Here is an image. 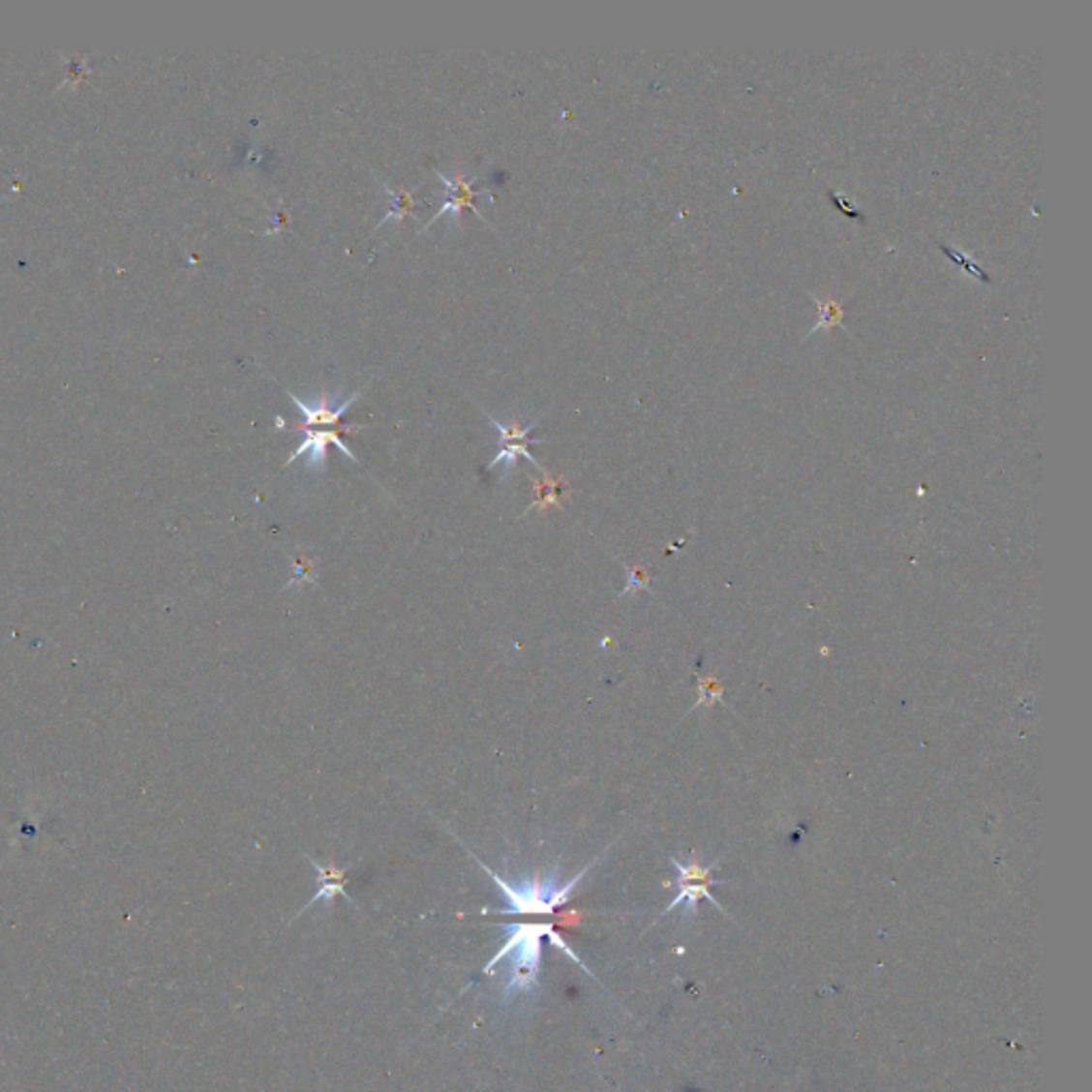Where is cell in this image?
<instances>
[{
	"label": "cell",
	"instance_id": "cell-6",
	"mask_svg": "<svg viewBox=\"0 0 1092 1092\" xmlns=\"http://www.w3.org/2000/svg\"><path fill=\"white\" fill-rule=\"evenodd\" d=\"M363 388H365V386H363ZM363 388H361V391H363ZM361 391H356V393L350 395L349 399H344V402H342L340 406H333V404H331V395H329L327 391L320 393L318 404H314V406H308L306 402H301V399H299L295 393L288 391L290 399H292V402H295V406L299 408V412H301L303 416H306V421H303L301 425H292V427H282V425H280V429H295V432H297V429H308V427H312V429H333V427H342V423H340L342 414L352 406V402H354L356 397L361 395Z\"/></svg>",
	"mask_w": 1092,
	"mask_h": 1092
},
{
	"label": "cell",
	"instance_id": "cell-1",
	"mask_svg": "<svg viewBox=\"0 0 1092 1092\" xmlns=\"http://www.w3.org/2000/svg\"><path fill=\"white\" fill-rule=\"evenodd\" d=\"M508 928H510L508 941L503 943V948L498 952V956H493L491 962L485 967V973H491L503 958H508V978L506 984H503L501 1003H510L514 996L530 994L535 990L540 975L538 971H540L542 937H549L560 950L565 952L568 958H572L576 964H583L579 960V956L563 943L553 924H512Z\"/></svg>",
	"mask_w": 1092,
	"mask_h": 1092
},
{
	"label": "cell",
	"instance_id": "cell-3",
	"mask_svg": "<svg viewBox=\"0 0 1092 1092\" xmlns=\"http://www.w3.org/2000/svg\"><path fill=\"white\" fill-rule=\"evenodd\" d=\"M672 864L677 868V888H679V895L677 898L670 902L666 907L664 913H670L672 909L682 907V911L687 913V916H696L698 911V902L702 898L711 900L713 905L717 909H721V905L717 902V898L711 895V886L719 884L717 879H713V870H715L717 863L711 864V866H702L696 858H691V863L682 864L679 860H672Z\"/></svg>",
	"mask_w": 1092,
	"mask_h": 1092
},
{
	"label": "cell",
	"instance_id": "cell-9",
	"mask_svg": "<svg viewBox=\"0 0 1092 1092\" xmlns=\"http://www.w3.org/2000/svg\"><path fill=\"white\" fill-rule=\"evenodd\" d=\"M382 188H384V193L391 197V212L384 214V218L380 220V223H378V227L388 223V220H397V223H402L406 216H414L416 193L404 191V188H402V191H395V188H391L384 182H382Z\"/></svg>",
	"mask_w": 1092,
	"mask_h": 1092
},
{
	"label": "cell",
	"instance_id": "cell-12",
	"mask_svg": "<svg viewBox=\"0 0 1092 1092\" xmlns=\"http://www.w3.org/2000/svg\"><path fill=\"white\" fill-rule=\"evenodd\" d=\"M719 698H721V691H719L715 681H702L700 682V705L702 707H713Z\"/></svg>",
	"mask_w": 1092,
	"mask_h": 1092
},
{
	"label": "cell",
	"instance_id": "cell-11",
	"mask_svg": "<svg viewBox=\"0 0 1092 1092\" xmlns=\"http://www.w3.org/2000/svg\"><path fill=\"white\" fill-rule=\"evenodd\" d=\"M843 320V308L834 299L819 301V322L817 329H833Z\"/></svg>",
	"mask_w": 1092,
	"mask_h": 1092
},
{
	"label": "cell",
	"instance_id": "cell-7",
	"mask_svg": "<svg viewBox=\"0 0 1092 1092\" xmlns=\"http://www.w3.org/2000/svg\"><path fill=\"white\" fill-rule=\"evenodd\" d=\"M436 175L440 177V180H442V182H444V186H446V195H448V197H446L444 205H442V207H440V209H438V212L434 214L432 223H436V220H438V218H442V216H444V214H448V212H453V214H455V218L459 220L461 212H464V209H468V207H470V209H471V212H474V214H476V216H478V218L482 220V223H487V218H485V216H482V214L478 212V207L474 205V197H478V195H480V191H476V188H474V184H476V177H466L464 173H457L455 177H446V175H444L442 171H436ZM432 223H429V225H432ZM429 225H425V227H423L421 230H425V228H427Z\"/></svg>",
	"mask_w": 1092,
	"mask_h": 1092
},
{
	"label": "cell",
	"instance_id": "cell-2",
	"mask_svg": "<svg viewBox=\"0 0 1092 1092\" xmlns=\"http://www.w3.org/2000/svg\"><path fill=\"white\" fill-rule=\"evenodd\" d=\"M476 863L485 868V873L491 875V879L496 881L498 888L501 890V895L506 896L508 900V909H498V911H491V909H482V913H506V916H514V913H523V916H533V913H555V909H560L561 905L568 902L572 890L579 886V881L587 875V870H590L593 864H590L587 868H583L579 875H576L572 881H568L565 886H558L555 884V879L549 881H538L533 879L530 886H521V888H512L510 884H506L500 875L493 873L489 866H485V863Z\"/></svg>",
	"mask_w": 1092,
	"mask_h": 1092
},
{
	"label": "cell",
	"instance_id": "cell-4",
	"mask_svg": "<svg viewBox=\"0 0 1092 1092\" xmlns=\"http://www.w3.org/2000/svg\"><path fill=\"white\" fill-rule=\"evenodd\" d=\"M489 421L496 425V429L500 432V453H498L496 459L491 461L489 468H496L498 464H503L508 470H512L514 464H517V459L525 457V459H530L531 464L542 471V474H546V470L538 464V459H535L530 453V446L540 442V440H530V432L533 429L535 421L530 423V425H525V427H521L519 418H512L508 425L496 421L493 416H489Z\"/></svg>",
	"mask_w": 1092,
	"mask_h": 1092
},
{
	"label": "cell",
	"instance_id": "cell-10",
	"mask_svg": "<svg viewBox=\"0 0 1092 1092\" xmlns=\"http://www.w3.org/2000/svg\"><path fill=\"white\" fill-rule=\"evenodd\" d=\"M563 478H553L549 474H544L542 480H535L533 478V503L531 508H549V506H560V500H561V493H563Z\"/></svg>",
	"mask_w": 1092,
	"mask_h": 1092
},
{
	"label": "cell",
	"instance_id": "cell-8",
	"mask_svg": "<svg viewBox=\"0 0 1092 1092\" xmlns=\"http://www.w3.org/2000/svg\"><path fill=\"white\" fill-rule=\"evenodd\" d=\"M308 860H310V864L314 866V870H317L320 888L317 890V895H314V898L308 902L306 909H310V907L314 905V902H318V900L333 902V898L338 896V895H342V896H346V898L350 900V896L346 895V890H344V884H346V868H338L335 864L322 866L320 863H317V860H312V858H308ZM306 909H303V911H306Z\"/></svg>",
	"mask_w": 1092,
	"mask_h": 1092
},
{
	"label": "cell",
	"instance_id": "cell-5",
	"mask_svg": "<svg viewBox=\"0 0 1092 1092\" xmlns=\"http://www.w3.org/2000/svg\"><path fill=\"white\" fill-rule=\"evenodd\" d=\"M356 429H361V425H342V427H333V429H297V432L306 434V442H303L295 453H292L287 461V466H290L292 461L297 457L310 453V468L312 470H322L324 468V461H327V448L329 444L338 446L344 455H349L352 461H356V457L352 455V450L342 442V434H352Z\"/></svg>",
	"mask_w": 1092,
	"mask_h": 1092
},
{
	"label": "cell",
	"instance_id": "cell-13",
	"mask_svg": "<svg viewBox=\"0 0 1092 1092\" xmlns=\"http://www.w3.org/2000/svg\"><path fill=\"white\" fill-rule=\"evenodd\" d=\"M647 585H649V574H647V570L640 568V565H636V568L629 570V583H627V587H625V593H627V592L643 590V587H647Z\"/></svg>",
	"mask_w": 1092,
	"mask_h": 1092
}]
</instances>
